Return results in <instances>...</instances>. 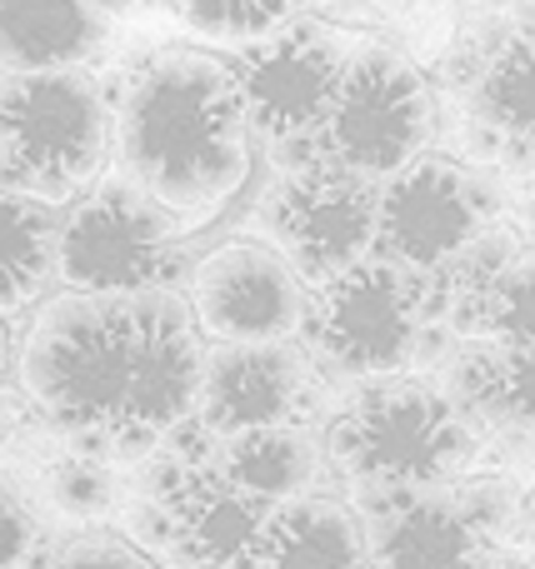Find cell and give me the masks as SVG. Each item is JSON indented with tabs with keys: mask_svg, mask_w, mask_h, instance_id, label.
<instances>
[{
	"mask_svg": "<svg viewBox=\"0 0 535 569\" xmlns=\"http://www.w3.org/2000/svg\"><path fill=\"white\" fill-rule=\"evenodd\" d=\"M106 40L110 20L80 0H0V76L86 70Z\"/></svg>",
	"mask_w": 535,
	"mask_h": 569,
	"instance_id": "cell-15",
	"label": "cell"
},
{
	"mask_svg": "<svg viewBox=\"0 0 535 569\" xmlns=\"http://www.w3.org/2000/svg\"><path fill=\"white\" fill-rule=\"evenodd\" d=\"M436 320L430 280L386 256H366L316 284L306 305V335L316 360L340 380L376 385L410 370L420 330Z\"/></svg>",
	"mask_w": 535,
	"mask_h": 569,
	"instance_id": "cell-5",
	"label": "cell"
},
{
	"mask_svg": "<svg viewBox=\"0 0 535 569\" xmlns=\"http://www.w3.org/2000/svg\"><path fill=\"white\" fill-rule=\"evenodd\" d=\"M146 495L166 520V555L176 569H246L276 505L246 495L200 460L196 450L170 455L146 475Z\"/></svg>",
	"mask_w": 535,
	"mask_h": 569,
	"instance_id": "cell-11",
	"label": "cell"
},
{
	"mask_svg": "<svg viewBox=\"0 0 535 569\" xmlns=\"http://www.w3.org/2000/svg\"><path fill=\"white\" fill-rule=\"evenodd\" d=\"M486 226H496L491 190L446 156H420L376 190V256L420 276L456 260Z\"/></svg>",
	"mask_w": 535,
	"mask_h": 569,
	"instance_id": "cell-10",
	"label": "cell"
},
{
	"mask_svg": "<svg viewBox=\"0 0 535 569\" xmlns=\"http://www.w3.org/2000/svg\"><path fill=\"white\" fill-rule=\"evenodd\" d=\"M531 545H535V510H531Z\"/></svg>",
	"mask_w": 535,
	"mask_h": 569,
	"instance_id": "cell-28",
	"label": "cell"
},
{
	"mask_svg": "<svg viewBox=\"0 0 535 569\" xmlns=\"http://www.w3.org/2000/svg\"><path fill=\"white\" fill-rule=\"evenodd\" d=\"M246 569H376V555L346 505L300 495L270 510Z\"/></svg>",
	"mask_w": 535,
	"mask_h": 569,
	"instance_id": "cell-16",
	"label": "cell"
},
{
	"mask_svg": "<svg viewBox=\"0 0 535 569\" xmlns=\"http://www.w3.org/2000/svg\"><path fill=\"white\" fill-rule=\"evenodd\" d=\"M80 6H90V10H100L106 20H116V16H130V10H140V0H80Z\"/></svg>",
	"mask_w": 535,
	"mask_h": 569,
	"instance_id": "cell-26",
	"label": "cell"
},
{
	"mask_svg": "<svg viewBox=\"0 0 535 569\" xmlns=\"http://www.w3.org/2000/svg\"><path fill=\"white\" fill-rule=\"evenodd\" d=\"M396 6H416V0H396Z\"/></svg>",
	"mask_w": 535,
	"mask_h": 569,
	"instance_id": "cell-29",
	"label": "cell"
},
{
	"mask_svg": "<svg viewBox=\"0 0 535 569\" xmlns=\"http://www.w3.org/2000/svg\"><path fill=\"white\" fill-rule=\"evenodd\" d=\"M166 6L196 36L226 40V46H250V40L290 26L306 0H166Z\"/></svg>",
	"mask_w": 535,
	"mask_h": 569,
	"instance_id": "cell-20",
	"label": "cell"
},
{
	"mask_svg": "<svg viewBox=\"0 0 535 569\" xmlns=\"http://www.w3.org/2000/svg\"><path fill=\"white\" fill-rule=\"evenodd\" d=\"M360 500L376 505V525L366 530L376 569H486L491 540L460 505L456 485Z\"/></svg>",
	"mask_w": 535,
	"mask_h": 569,
	"instance_id": "cell-14",
	"label": "cell"
},
{
	"mask_svg": "<svg viewBox=\"0 0 535 569\" xmlns=\"http://www.w3.org/2000/svg\"><path fill=\"white\" fill-rule=\"evenodd\" d=\"M60 226L50 206L0 186V315H20L56 280Z\"/></svg>",
	"mask_w": 535,
	"mask_h": 569,
	"instance_id": "cell-18",
	"label": "cell"
},
{
	"mask_svg": "<svg viewBox=\"0 0 535 569\" xmlns=\"http://www.w3.org/2000/svg\"><path fill=\"white\" fill-rule=\"evenodd\" d=\"M430 136H436V100H430L426 76L390 46L350 50L326 126L316 130L320 160L380 186L416 166Z\"/></svg>",
	"mask_w": 535,
	"mask_h": 569,
	"instance_id": "cell-7",
	"label": "cell"
},
{
	"mask_svg": "<svg viewBox=\"0 0 535 569\" xmlns=\"http://www.w3.org/2000/svg\"><path fill=\"white\" fill-rule=\"evenodd\" d=\"M180 236H186V220L170 216L126 176L96 180L60 226L56 280L66 290L90 295L176 290L186 270Z\"/></svg>",
	"mask_w": 535,
	"mask_h": 569,
	"instance_id": "cell-6",
	"label": "cell"
},
{
	"mask_svg": "<svg viewBox=\"0 0 535 569\" xmlns=\"http://www.w3.org/2000/svg\"><path fill=\"white\" fill-rule=\"evenodd\" d=\"M206 345L180 290L56 295L20 350V380L76 450L146 455L196 420Z\"/></svg>",
	"mask_w": 535,
	"mask_h": 569,
	"instance_id": "cell-1",
	"label": "cell"
},
{
	"mask_svg": "<svg viewBox=\"0 0 535 569\" xmlns=\"http://www.w3.org/2000/svg\"><path fill=\"white\" fill-rule=\"evenodd\" d=\"M250 116L236 70L206 50H160L116 100V176L180 216L210 220L250 176Z\"/></svg>",
	"mask_w": 535,
	"mask_h": 569,
	"instance_id": "cell-2",
	"label": "cell"
},
{
	"mask_svg": "<svg viewBox=\"0 0 535 569\" xmlns=\"http://www.w3.org/2000/svg\"><path fill=\"white\" fill-rule=\"evenodd\" d=\"M6 360H10V335H6V325H0V375H6Z\"/></svg>",
	"mask_w": 535,
	"mask_h": 569,
	"instance_id": "cell-27",
	"label": "cell"
},
{
	"mask_svg": "<svg viewBox=\"0 0 535 569\" xmlns=\"http://www.w3.org/2000/svg\"><path fill=\"white\" fill-rule=\"evenodd\" d=\"M216 470L230 485H240L246 495L266 505H286L316 485L320 475V450L300 425H270V430H246L220 440Z\"/></svg>",
	"mask_w": 535,
	"mask_h": 569,
	"instance_id": "cell-17",
	"label": "cell"
},
{
	"mask_svg": "<svg viewBox=\"0 0 535 569\" xmlns=\"http://www.w3.org/2000/svg\"><path fill=\"white\" fill-rule=\"evenodd\" d=\"M350 50L356 46L340 30L316 26V20H290V26L240 46L230 70H236L250 130L266 146L316 136L350 66Z\"/></svg>",
	"mask_w": 535,
	"mask_h": 569,
	"instance_id": "cell-9",
	"label": "cell"
},
{
	"mask_svg": "<svg viewBox=\"0 0 535 569\" xmlns=\"http://www.w3.org/2000/svg\"><path fill=\"white\" fill-rule=\"evenodd\" d=\"M470 106L501 140L535 150V30H516L480 60Z\"/></svg>",
	"mask_w": 535,
	"mask_h": 569,
	"instance_id": "cell-19",
	"label": "cell"
},
{
	"mask_svg": "<svg viewBox=\"0 0 535 569\" xmlns=\"http://www.w3.org/2000/svg\"><path fill=\"white\" fill-rule=\"evenodd\" d=\"M40 545V525L30 515V505L0 480V565L6 569H26L30 555Z\"/></svg>",
	"mask_w": 535,
	"mask_h": 569,
	"instance_id": "cell-25",
	"label": "cell"
},
{
	"mask_svg": "<svg viewBox=\"0 0 535 569\" xmlns=\"http://www.w3.org/2000/svg\"><path fill=\"white\" fill-rule=\"evenodd\" d=\"M306 280L276 246L226 240L190 270V310L216 345H270L306 330Z\"/></svg>",
	"mask_w": 535,
	"mask_h": 569,
	"instance_id": "cell-12",
	"label": "cell"
},
{
	"mask_svg": "<svg viewBox=\"0 0 535 569\" xmlns=\"http://www.w3.org/2000/svg\"><path fill=\"white\" fill-rule=\"evenodd\" d=\"M46 500L56 505L66 520L100 525L120 510V485L100 455L76 450V455H60L46 470Z\"/></svg>",
	"mask_w": 535,
	"mask_h": 569,
	"instance_id": "cell-22",
	"label": "cell"
},
{
	"mask_svg": "<svg viewBox=\"0 0 535 569\" xmlns=\"http://www.w3.org/2000/svg\"><path fill=\"white\" fill-rule=\"evenodd\" d=\"M330 460L360 495L440 490L476 460V430L446 390L390 375L340 410Z\"/></svg>",
	"mask_w": 535,
	"mask_h": 569,
	"instance_id": "cell-3",
	"label": "cell"
},
{
	"mask_svg": "<svg viewBox=\"0 0 535 569\" xmlns=\"http://www.w3.org/2000/svg\"><path fill=\"white\" fill-rule=\"evenodd\" d=\"M476 345H506V350H535V256H521L506 270L491 295L480 300L476 325H470Z\"/></svg>",
	"mask_w": 535,
	"mask_h": 569,
	"instance_id": "cell-21",
	"label": "cell"
},
{
	"mask_svg": "<svg viewBox=\"0 0 535 569\" xmlns=\"http://www.w3.org/2000/svg\"><path fill=\"white\" fill-rule=\"evenodd\" d=\"M316 370L290 340L270 345H210L200 375L196 425L210 440H230L246 430L316 420Z\"/></svg>",
	"mask_w": 535,
	"mask_h": 569,
	"instance_id": "cell-13",
	"label": "cell"
},
{
	"mask_svg": "<svg viewBox=\"0 0 535 569\" xmlns=\"http://www.w3.org/2000/svg\"><path fill=\"white\" fill-rule=\"evenodd\" d=\"M460 505L470 510V520L486 530V540H506L516 530V515H521V500L506 480H470V485H456Z\"/></svg>",
	"mask_w": 535,
	"mask_h": 569,
	"instance_id": "cell-24",
	"label": "cell"
},
{
	"mask_svg": "<svg viewBox=\"0 0 535 569\" xmlns=\"http://www.w3.org/2000/svg\"><path fill=\"white\" fill-rule=\"evenodd\" d=\"M0 569H6V565H0Z\"/></svg>",
	"mask_w": 535,
	"mask_h": 569,
	"instance_id": "cell-30",
	"label": "cell"
},
{
	"mask_svg": "<svg viewBox=\"0 0 535 569\" xmlns=\"http://www.w3.org/2000/svg\"><path fill=\"white\" fill-rule=\"evenodd\" d=\"M256 226L316 290L376 256V186L330 160L280 170V180L260 196Z\"/></svg>",
	"mask_w": 535,
	"mask_h": 569,
	"instance_id": "cell-8",
	"label": "cell"
},
{
	"mask_svg": "<svg viewBox=\"0 0 535 569\" xmlns=\"http://www.w3.org/2000/svg\"><path fill=\"white\" fill-rule=\"evenodd\" d=\"M46 569H156L130 540L116 535H76L46 555Z\"/></svg>",
	"mask_w": 535,
	"mask_h": 569,
	"instance_id": "cell-23",
	"label": "cell"
},
{
	"mask_svg": "<svg viewBox=\"0 0 535 569\" xmlns=\"http://www.w3.org/2000/svg\"><path fill=\"white\" fill-rule=\"evenodd\" d=\"M116 110L86 70L0 76V186L40 206H70L100 180Z\"/></svg>",
	"mask_w": 535,
	"mask_h": 569,
	"instance_id": "cell-4",
	"label": "cell"
}]
</instances>
